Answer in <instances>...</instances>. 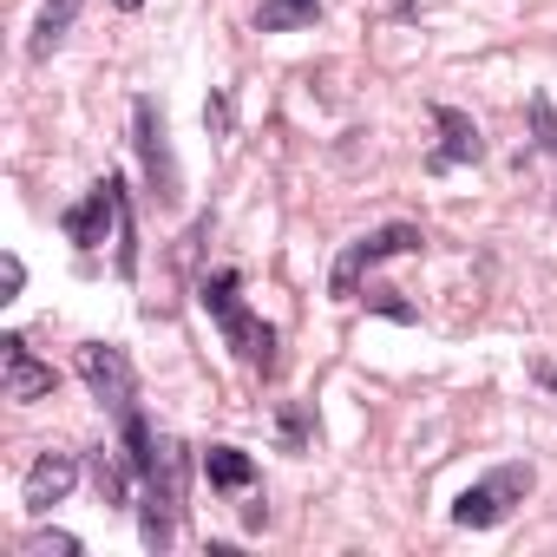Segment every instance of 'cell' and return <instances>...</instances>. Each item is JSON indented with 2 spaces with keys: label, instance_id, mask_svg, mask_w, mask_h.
<instances>
[{
  "label": "cell",
  "instance_id": "6da1fadb",
  "mask_svg": "<svg viewBox=\"0 0 557 557\" xmlns=\"http://www.w3.org/2000/svg\"><path fill=\"white\" fill-rule=\"evenodd\" d=\"M243 283H236V269H216V275H203V309L216 315V329H223V342L249 361V368H262V374H275V329L269 322H256L249 309H243V296H236Z\"/></svg>",
  "mask_w": 557,
  "mask_h": 557
},
{
  "label": "cell",
  "instance_id": "7a4b0ae2",
  "mask_svg": "<svg viewBox=\"0 0 557 557\" xmlns=\"http://www.w3.org/2000/svg\"><path fill=\"white\" fill-rule=\"evenodd\" d=\"M145 485V518H138V537H145V550H171V537H177V511H184V446L177 440H158V459H151V472L138 479Z\"/></svg>",
  "mask_w": 557,
  "mask_h": 557
},
{
  "label": "cell",
  "instance_id": "3957f363",
  "mask_svg": "<svg viewBox=\"0 0 557 557\" xmlns=\"http://www.w3.org/2000/svg\"><path fill=\"white\" fill-rule=\"evenodd\" d=\"M426 236H420V223H381V230H368V236H355L342 256H335V275H329V296L335 302H355L361 296V275L368 269H381L387 256H413Z\"/></svg>",
  "mask_w": 557,
  "mask_h": 557
},
{
  "label": "cell",
  "instance_id": "277c9868",
  "mask_svg": "<svg viewBox=\"0 0 557 557\" xmlns=\"http://www.w3.org/2000/svg\"><path fill=\"white\" fill-rule=\"evenodd\" d=\"M132 145H138L151 203H158V210H177V203H184V171H177V158H171V132H164L158 99H138V106H132Z\"/></svg>",
  "mask_w": 557,
  "mask_h": 557
},
{
  "label": "cell",
  "instance_id": "5b68a950",
  "mask_svg": "<svg viewBox=\"0 0 557 557\" xmlns=\"http://www.w3.org/2000/svg\"><path fill=\"white\" fill-rule=\"evenodd\" d=\"M524 492H531V466H498V472H485L479 485H466L453 498V524L459 531H492L524 505Z\"/></svg>",
  "mask_w": 557,
  "mask_h": 557
},
{
  "label": "cell",
  "instance_id": "8992f818",
  "mask_svg": "<svg viewBox=\"0 0 557 557\" xmlns=\"http://www.w3.org/2000/svg\"><path fill=\"white\" fill-rule=\"evenodd\" d=\"M79 381H86L92 400L112 413V426L138 420V374H132L125 348H112V342H86V348H79Z\"/></svg>",
  "mask_w": 557,
  "mask_h": 557
},
{
  "label": "cell",
  "instance_id": "52a82bcc",
  "mask_svg": "<svg viewBox=\"0 0 557 557\" xmlns=\"http://www.w3.org/2000/svg\"><path fill=\"white\" fill-rule=\"evenodd\" d=\"M60 230L79 243V249H99L106 243V230H119V177H99L66 216H60Z\"/></svg>",
  "mask_w": 557,
  "mask_h": 557
},
{
  "label": "cell",
  "instance_id": "ba28073f",
  "mask_svg": "<svg viewBox=\"0 0 557 557\" xmlns=\"http://www.w3.org/2000/svg\"><path fill=\"white\" fill-rule=\"evenodd\" d=\"M0 387H8V400H47L53 394V368L21 335H0Z\"/></svg>",
  "mask_w": 557,
  "mask_h": 557
},
{
  "label": "cell",
  "instance_id": "9c48e42d",
  "mask_svg": "<svg viewBox=\"0 0 557 557\" xmlns=\"http://www.w3.org/2000/svg\"><path fill=\"white\" fill-rule=\"evenodd\" d=\"M433 125H440V145H433L426 171H459V164H479L485 158V138H479V125L459 106H433Z\"/></svg>",
  "mask_w": 557,
  "mask_h": 557
},
{
  "label": "cell",
  "instance_id": "30bf717a",
  "mask_svg": "<svg viewBox=\"0 0 557 557\" xmlns=\"http://www.w3.org/2000/svg\"><path fill=\"white\" fill-rule=\"evenodd\" d=\"M73 485H79V459H73V453H40V459L27 466V479H21V498H27V511L40 518V511H53Z\"/></svg>",
  "mask_w": 557,
  "mask_h": 557
},
{
  "label": "cell",
  "instance_id": "8fae6325",
  "mask_svg": "<svg viewBox=\"0 0 557 557\" xmlns=\"http://www.w3.org/2000/svg\"><path fill=\"white\" fill-rule=\"evenodd\" d=\"M203 472H210L216 492H243V485L256 479V459H249L243 446H210V453H203Z\"/></svg>",
  "mask_w": 557,
  "mask_h": 557
},
{
  "label": "cell",
  "instance_id": "7c38bea8",
  "mask_svg": "<svg viewBox=\"0 0 557 557\" xmlns=\"http://www.w3.org/2000/svg\"><path fill=\"white\" fill-rule=\"evenodd\" d=\"M322 21V0H262L256 27L262 34H296V27H315Z\"/></svg>",
  "mask_w": 557,
  "mask_h": 557
},
{
  "label": "cell",
  "instance_id": "4fadbf2b",
  "mask_svg": "<svg viewBox=\"0 0 557 557\" xmlns=\"http://www.w3.org/2000/svg\"><path fill=\"white\" fill-rule=\"evenodd\" d=\"M86 8V0H47L40 8V21H34V60H47L60 40H66V27H73V14Z\"/></svg>",
  "mask_w": 557,
  "mask_h": 557
},
{
  "label": "cell",
  "instance_id": "5bb4252c",
  "mask_svg": "<svg viewBox=\"0 0 557 557\" xmlns=\"http://www.w3.org/2000/svg\"><path fill=\"white\" fill-rule=\"evenodd\" d=\"M119 275H125V283L138 275V223H132V197H125V177H119Z\"/></svg>",
  "mask_w": 557,
  "mask_h": 557
},
{
  "label": "cell",
  "instance_id": "9a60e30c",
  "mask_svg": "<svg viewBox=\"0 0 557 557\" xmlns=\"http://www.w3.org/2000/svg\"><path fill=\"white\" fill-rule=\"evenodd\" d=\"M125 472H132V466H119V459L92 453V485H99V498H106V505H125Z\"/></svg>",
  "mask_w": 557,
  "mask_h": 557
},
{
  "label": "cell",
  "instance_id": "2e32d148",
  "mask_svg": "<svg viewBox=\"0 0 557 557\" xmlns=\"http://www.w3.org/2000/svg\"><path fill=\"white\" fill-rule=\"evenodd\" d=\"M368 309H374V315H387V322H413V315H420V309H413V302H400V289H387V283H374V289H368Z\"/></svg>",
  "mask_w": 557,
  "mask_h": 557
},
{
  "label": "cell",
  "instance_id": "e0dca14e",
  "mask_svg": "<svg viewBox=\"0 0 557 557\" xmlns=\"http://www.w3.org/2000/svg\"><path fill=\"white\" fill-rule=\"evenodd\" d=\"M21 550H34V557H79V537L73 531H34Z\"/></svg>",
  "mask_w": 557,
  "mask_h": 557
},
{
  "label": "cell",
  "instance_id": "ac0fdd59",
  "mask_svg": "<svg viewBox=\"0 0 557 557\" xmlns=\"http://www.w3.org/2000/svg\"><path fill=\"white\" fill-rule=\"evenodd\" d=\"M283 446H289V453L309 446V413H302V407H283Z\"/></svg>",
  "mask_w": 557,
  "mask_h": 557
},
{
  "label": "cell",
  "instance_id": "d6986e66",
  "mask_svg": "<svg viewBox=\"0 0 557 557\" xmlns=\"http://www.w3.org/2000/svg\"><path fill=\"white\" fill-rule=\"evenodd\" d=\"M531 125H537V145L557 151V119H550V99H531Z\"/></svg>",
  "mask_w": 557,
  "mask_h": 557
},
{
  "label": "cell",
  "instance_id": "ffe728a7",
  "mask_svg": "<svg viewBox=\"0 0 557 557\" xmlns=\"http://www.w3.org/2000/svg\"><path fill=\"white\" fill-rule=\"evenodd\" d=\"M21 283H27V262H21V256H8V262H0V302H14V296H21Z\"/></svg>",
  "mask_w": 557,
  "mask_h": 557
},
{
  "label": "cell",
  "instance_id": "44dd1931",
  "mask_svg": "<svg viewBox=\"0 0 557 557\" xmlns=\"http://www.w3.org/2000/svg\"><path fill=\"white\" fill-rule=\"evenodd\" d=\"M531 381H537V387H550V394H557V361H531Z\"/></svg>",
  "mask_w": 557,
  "mask_h": 557
},
{
  "label": "cell",
  "instance_id": "7402d4cb",
  "mask_svg": "<svg viewBox=\"0 0 557 557\" xmlns=\"http://www.w3.org/2000/svg\"><path fill=\"white\" fill-rule=\"evenodd\" d=\"M119 8H125V14H138V8H145V0H119Z\"/></svg>",
  "mask_w": 557,
  "mask_h": 557
}]
</instances>
